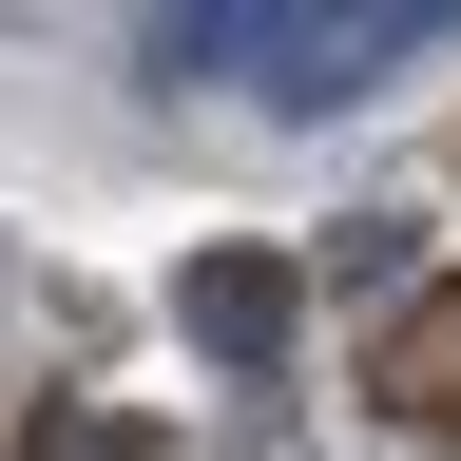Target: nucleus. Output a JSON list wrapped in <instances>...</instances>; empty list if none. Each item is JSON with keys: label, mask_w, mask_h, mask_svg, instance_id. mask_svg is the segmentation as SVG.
Returning a JSON list of instances; mask_svg holds the SVG:
<instances>
[{"label": "nucleus", "mask_w": 461, "mask_h": 461, "mask_svg": "<svg viewBox=\"0 0 461 461\" xmlns=\"http://www.w3.org/2000/svg\"><path fill=\"white\" fill-rule=\"evenodd\" d=\"M461 39V0H366V20H288L269 39V96L288 115H346V96H384L403 58H442Z\"/></svg>", "instance_id": "f257e3e1"}, {"label": "nucleus", "mask_w": 461, "mask_h": 461, "mask_svg": "<svg viewBox=\"0 0 461 461\" xmlns=\"http://www.w3.org/2000/svg\"><path fill=\"white\" fill-rule=\"evenodd\" d=\"M288 308H308V269H288V250H193V269H173V327H193L212 366H269Z\"/></svg>", "instance_id": "f03ea898"}, {"label": "nucleus", "mask_w": 461, "mask_h": 461, "mask_svg": "<svg viewBox=\"0 0 461 461\" xmlns=\"http://www.w3.org/2000/svg\"><path fill=\"white\" fill-rule=\"evenodd\" d=\"M269 39H288V0H193V20H154L135 58H154V77H250L269 96Z\"/></svg>", "instance_id": "7ed1b4c3"}, {"label": "nucleus", "mask_w": 461, "mask_h": 461, "mask_svg": "<svg viewBox=\"0 0 461 461\" xmlns=\"http://www.w3.org/2000/svg\"><path fill=\"white\" fill-rule=\"evenodd\" d=\"M384 403H423V423L461 403V308H403V346H384Z\"/></svg>", "instance_id": "20e7f679"}]
</instances>
